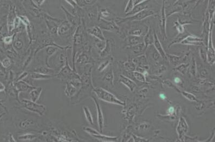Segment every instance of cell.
<instances>
[{
  "label": "cell",
  "instance_id": "36",
  "mask_svg": "<svg viewBox=\"0 0 215 142\" xmlns=\"http://www.w3.org/2000/svg\"><path fill=\"white\" fill-rule=\"evenodd\" d=\"M186 65L182 64V65H180L178 68H177V69L179 70L180 71H181L182 73H183L184 70L186 69Z\"/></svg>",
  "mask_w": 215,
  "mask_h": 142
},
{
  "label": "cell",
  "instance_id": "16",
  "mask_svg": "<svg viewBox=\"0 0 215 142\" xmlns=\"http://www.w3.org/2000/svg\"><path fill=\"white\" fill-rule=\"evenodd\" d=\"M88 32L91 34L97 37L98 39H99L100 40H102V41L105 40V37L103 35L102 31L99 27H94L93 28H90L88 30Z\"/></svg>",
  "mask_w": 215,
  "mask_h": 142
},
{
  "label": "cell",
  "instance_id": "23",
  "mask_svg": "<svg viewBox=\"0 0 215 142\" xmlns=\"http://www.w3.org/2000/svg\"><path fill=\"white\" fill-rule=\"evenodd\" d=\"M112 47V43L110 42V40H108L106 42V46L104 47L102 52L101 53V56L102 57H105L106 56L108 55L111 53Z\"/></svg>",
  "mask_w": 215,
  "mask_h": 142
},
{
  "label": "cell",
  "instance_id": "1",
  "mask_svg": "<svg viewBox=\"0 0 215 142\" xmlns=\"http://www.w3.org/2000/svg\"><path fill=\"white\" fill-rule=\"evenodd\" d=\"M93 91L96 94L98 99L106 103L120 106H125V105L124 102L120 100L114 95L102 88H93Z\"/></svg>",
  "mask_w": 215,
  "mask_h": 142
},
{
  "label": "cell",
  "instance_id": "33",
  "mask_svg": "<svg viewBox=\"0 0 215 142\" xmlns=\"http://www.w3.org/2000/svg\"><path fill=\"white\" fill-rule=\"evenodd\" d=\"M199 54H200L201 58L205 61L207 59V52L205 50V49H203V48H201L200 49V50H199Z\"/></svg>",
  "mask_w": 215,
  "mask_h": 142
},
{
  "label": "cell",
  "instance_id": "39",
  "mask_svg": "<svg viewBox=\"0 0 215 142\" xmlns=\"http://www.w3.org/2000/svg\"><path fill=\"white\" fill-rule=\"evenodd\" d=\"M148 1V0H134L135 6V5H137V4L142 3V2H145V1Z\"/></svg>",
  "mask_w": 215,
  "mask_h": 142
},
{
  "label": "cell",
  "instance_id": "25",
  "mask_svg": "<svg viewBox=\"0 0 215 142\" xmlns=\"http://www.w3.org/2000/svg\"><path fill=\"white\" fill-rule=\"evenodd\" d=\"M145 49H146V47H145V44L143 42L140 43V44L132 46L133 51V52L135 53H141Z\"/></svg>",
  "mask_w": 215,
  "mask_h": 142
},
{
  "label": "cell",
  "instance_id": "35",
  "mask_svg": "<svg viewBox=\"0 0 215 142\" xmlns=\"http://www.w3.org/2000/svg\"><path fill=\"white\" fill-rule=\"evenodd\" d=\"M3 67H5V68H7V67H9L10 65H11V61L8 58H6L3 61Z\"/></svg>",
  "mask_w": 215,
  "mask_h": 142
},
{
  "label": "cell",
  "instance_id": "45",
  "mask_svg": "<svg viewBox=\"0 0 215 142\" xmlns=\"http://www.w3.org/2000/svg\"><path fill=\"white\" fill-rule=\"evenodd\" d=\"M177 1H178V0H177Z\"/></svg>",
  "mask_w": 215,
  "mask_h": 142
},
{
  "label": "cell",
  "instance_id": "41",
  "mask_svg": "<svg viewBox=\"0 0 215 142\" xmlns=\"http://www.w3.org/2000/svg\"><path fill=\"white\" fill-rule=\"evenodd\" d=\"M159 98H160L161 99H162V100H165L166 98V97L165 95L164 94L161 93V94H159Z\"/></svg>",
  "mask_w": 215,
  "mask_h": 142
},
{
  "label": "cell",
  "instance_id": "21",
  "mask_svg": "<svg viewBox=\"0 0 215 142\" xmlns=\"http://www.w3.org/2000/svg\"><path fill=\"white\" fill-rule=\"evenodd\" d=\"M83 112H84V114H85V116L86 119L87 121V122L91 125H93V124H94V122H93V117H92V115L89 109L87 106H83Z\"/></svg>",
  "mask_w": 215,
  "mask_h": 142
},
{
  "label": "cell",
  "instance_id": "32",
  "mask_svg": "<svg viewBox=\"0 0 215 142\" xmlns=\"http://www.w3.org/2000/svg\"><path fill=\"white\" fill-rule=\"evenodd\" d=\"M175 26L176 27L177 31L179 32V33H183L184 32V26L178 21L175 22Z\"/></svg>",
  "mask_w": 215,
  "mask_h": 142
},
{
  "label": "cell",
  "instance_id": "28",
  "mask_svg": "<svg viewBox=\"0 0 215 142\" xmlns=\"http://www.w3.org/2000/svg\"><path fill=\"white\" fill-rule=\"evenodd\" d=\"M133 76L135 77V79L137 80L138 81L141 82H144L145 81V76L142 74H141V73L135 71V72L133 73Z\"/></svg>",
  "mask_w": 215,
  "mask_h": 142
},
{
  "label": "cell",
  "instance_id": "5",
  "mask_svg": "<svg viewBox=\"0 0 215 142\" xmlns=\"http://www.w3.org/2000/svg\"><path fill=\"white\" fill-rule=\"evenodd\" d=\"M166 14L165 11V0H163V5L160 9L159 15V25L160 28V33L162 35L163 40L167 39L166 33Z\"/></svg>",
  "mask_w": 215,
  "mask_h": 142
},
{
  "label": "cell",
  "instance_id": "2",
  "mask_svg": "<svg viewBox=\"0 0 215 142\" xmlns=\"http://www.w3.org/2000/svg\"><path fill=\"white\" fill-rule=\"evenodd\" d=\"M156 15V13L151 8H146L144 9L143 11L139 12L137 14H134L131 16L125 17L124 18L118 17L117 18L118 22L119 23H122V22H125L126 21H141L143 20L146 19V17L155 16Z\"/></svg>",
  "mask_w": 215,
  "mask_h": 142
},
{
  "label": "cell",
  "instance_id": "3",
  "mask_svg": "<svg viewBox=\"0 0 215 142\" xmlns=\"http://www.w3.org/2000/svg\"><path fill=\"white\" fill-rule=\"evenodd\" d=\"M21 103L27 110L38 114L40 116L44 115L46 111V108L44 105L38 104L32 101L23 99L21 101Z\"/></svg>",
  "mask_w": 215,
  "mask_h": 142
},
{
  "label": "cell",
  "instance_id": "37",
  "mask_svg": "<svg viewBox=\"0 0 215 142\" xmlns=\"http://www.w3.org/2000/svg\"><path fill=\"white\" fill-rule=\"evenodd\" d=\"M101 14L103 15V17H109L111 13L107 10H105V11H104L101 12Z\"/></svg>",
  "mask_w": 215,
  "mask_h": 142
},
{
  "label": "cell",
  "instance_id": "22",
  "mask_svg": "<svg viewBox=\"0 0 215 142\" xmlns=\"http://www.w3.org/2000/svg\"><path fill=\"white\" fill-rule=\"evenodd\" d=\"M34 71L36 72V73H41L42 74H45V75H53L54 74V70L50 69L47 67H40V68L36 69Z\"/></svg>",
  "mask_w": 215,
  "mask_h": 142
},
{
  "label": "cell",
  "instance_id": "4",
  "mask_svg": "<svg viewBox=\"0 0 215 142\" xmlns=\"http://www.w3.org/2000/svg\"><path fill=\"white\" fill-rule=\"evenodd\" d=\"M81 86V78L70 80L66 84L64 92L67 97L72 98L77 93Z\"/></svg>",
  "mask_w": 215,
  "mask_h": 142
},
{
  "label": "cell",
  "instance_id": "19",
  "mask_svg": "<svg viewBox=\"0 0 215 142\" xmlns=\"http://www.w3.org/2000/svg\"><path fill=\"white\" fill-rule=\"evenodd\" d=\"M127 41H128L129 44L130 45L134 46L135 45L143 43V40L142 39L141 36L130 35V36L127 38Z\"/></svg>",
  "mask_w": 215,
  "mask_h": 142
},
{
  "label": "cell",
  "instance_id": "9",
  "mask_svg": "<svg viewBox=\"0 0 215 142\" xmlns=\"http://www.w3.org/2000/svg\"><path fill=\"white\" fill-rule=\"evenodd\" d=\"M182 44L192 45H201L203 44V40L198 36H195L192 34L188 35L182 40Z\"/></svg>",
  "mask_w": 215,
  "mask_h": 142
},
{
  "label": "cell",
  "instance_id": "30",
  "mask_svg": "<svg viewBox=\"0 0 215 142\" xmlns=\"http://www.w3.org/2000/svg\"><path fill=\"white\" fill-rule=\"evenodd\" d=\"M133 61L136 63H138V64H146V63H147L146 57L145 56H139L138 57L135 58Z\"/></svg>",
  "mask_w": 215,
  "mask_h": 142
},
{
  "label": "cell",
  "instance_id": "42",
  "mask_svg": "<svg viewBox=\"0 0 215 142\" xmlns=\"http://www.w3.org/2000/svg\"><path fill=\"white\" fill-rule=\"evenodd\" d=\"M11 42V37H7L5 39V42L7 44L10 43Z\"/></svg>",
  "mask_w": 215,
  "mask_h": 142
},
{
  "label": "cell",
  "instance_id": "11",
  "mask_svg": "<svg viewBox=\"0 0 215 142\" xmlns=\"http://www.w3.org/2000/svg\"><path fill=\"white\" fill-rule=\"evenodd\" d=\"M153 34H154V42H153V44L154 45L156 50L159 52L160 56L163 58L167 59H168L167 55H166L165 52L164 50L162 45L161 44L160 40L158 38V36L155 31L153 32Z\"/></svg>",
  "mask_w": 215,
  "mask_h": 142
},
{
  "label": "cell",
  "instance_id": "31",
  "mask_svg": "<svg viewBox=\"0 0 215 142\" xmlns=\"http://www.w3.org/2000/svg\"><path fill=\"white\" fill-rule=\"evenodd\" d=\"M110 61H109V60L106 61L105 62H103L98 67V71H102L106 69V68L108 67V65L110 64Z\"/></svg>",
  "mask_w": 215,
  "mask_h": 142
},
{
  "label": "cell",
  "instance_id": "24",
  "mask_svg": "<svg viewBox=\"0 0 215 142\" xmlns=\"http://www.w3.org/2000/svg\"><path fill=\"white\" fill-rule=\"evenodd\" d=\"M37 136L35 134H24L20 135L19 137V139L21 140H23V141H30V140H33L34 139H35Z\"/></svg>",
  "mask_w": 215,
  "mask_h": 142
},
{
  "label": "cell",
  "instance_id": "27",
  "mask_svg": "<svg viewBox=\"0 0 215 142\" xmlns=\"http://www.w3.org/2000/svg\"><path fill=\"white\" fill-rule=\"evenodd\" d=\"M103 78H104V80L106 82H108L111 84H113V75L112 70L106 73L105 76H104Z\"/></svg>",
  "mask_w": 215,
  "mask_h": 142
},
{
  "label": "cell",
  "instance_id": "13",
  "mask_svg": "<svg viewBox=\"0 0 215 142\" xmlns=\"http://www.w3.org/2000/svg\"><path fill=\"white\" fill-rule=\"evenodd\" d=\"M147 1H145V2H144L142 3H139L136 5L135 6H134L133 8L131 11L128 13L127 14H126V16H131V15H132L134 14H137L139 12L143 11L144 9L146 8H149V6H148V3H147Z\"/></svg>",
  "mask_w": 215,
  "mask_h": 142
},
{
  "label": "cell",
  "instance_id": "43",
  "mask_svg": "<svg viewBox=\"0 0 215 142\" xmlns=\"http://www.w3.org/2000/svg\"><path fill=\"white\" fill-rule=\"evenodd\" d=\"M204 1H205V0H197V1L196 2V4H195V7H194V8H195V7H196L197 6H198L199 4V3H201V2Z\"/></svg>",
  "mask_w": 215,
  "mask_h": 142
},
{
  "label": "cell",
  "instance_id": "29",
  "mask_svg": "<svg viewBox=\"0 0 215 142\" xmlns=\"http://www.w3.org/2000/svg\"><path fill=\"white\" fill-rule=\"evenodd\" d=\"M182 94H183V95L185 98H186L189 100L192 101H197V99H196V97L195 96V95H193V94H191L190 93L183 92H182Z\"/></svg>",
  "mask_w": 215,
  "mask_h": 142
},
{
  "label": "cell",
  "instance_id": "6",
  "mask_svg": "<svg viewBox=\"0 0 215 142\" xmlns=\"http://www.w3.org/2000/svg\"><path fill=\"white\" fill-rule=\"evenodd\" d=\"M83 130L87 132L88 134H91L92 136L95 138L96 139H98L103 142H114L117 139V137H111L105 136L104 134H100V132L94 130L93 128L88 127H85Z\"/></svg>",
  "mask_w": 215,
  "mask_h": 142
},
{
  "label": "cell",
  "instance_id": "17",
  "mask_svg": "<svg viewBox=\"0 0 215 142\" xmlns=\"http://www.w3.org/2000/svg\"><path fill=\"white\" fill-rule=\"evenodd\" d=\"M35 88V87L31 86L29 84L20 80L17 84V88L19 92H26Z\"/></svg>",
  "mask_w": 215,
  "mask_h": 142
},
{
  "label": "cell",
  "instance_id": "12",
  "mask_svg": "<svg viewBox=\"0 0 215 142\" xmlns=\"http://www.w3.org/2000/svg\"><path fill=\"white\" fill-rule=\"evenodd\" d=\"M119 80L122 84H124L125 86L127 87L131 92H133L135 87H137V84L132 80L125 76H119Z\"/></svg>",
  "mask_w": 215,
  "mask_h": 142
},
{
  "label": "cell",
  "instance_id": "14",
  "mask_svg": "<svg viewBox=\"0 0 215 142\" xmlns=\"http://www.w3.org/2000/svg\"><path fill=\"white\" fill-rule=\"evenodd\" d=\"M151 28H149L146 33L144 37L143 43L145 44L146 49L149 47L150 45L153 44L154 42V34Z\"/></svg>",
  "mask_w": 215,
  "mask_h": 142
},
{
  "label": "cell",
  "instance_id": "20",
  "mask_svg": "<svg viewBox=\"0 0 215 142\" xmlns=\"http://www.w3.org/2000/svg\"><path fill=\"white\" fill-rule=\"evenodd\" d=\"M34 125V121L31 119H26L22 120L19 123L20 128L22 129H26L32 127Z\"/></svg>",
  "mask_w": 215,
  "mask_h": 142
},
{
  "label": "cell",
  "instance_id": "18",
  "mask_svg": "<svg viewBox=\"0 0 215 142\" xmlns=\"http://www.w3.org/2000/svg\"><path fill=\"white\" fill-rule=\"evenodd\" d=\"M30 76L32 78H33L34 80H48L53 77V76L51 75H45L41 73H36L35 71L31 73Z\"/></svg>",
  "mask_w": 215,
  "mask_h": 142
},
{
  "label": "cell",
  "instance_id": "34",
  "mask_svg": "<svg viewBox=\"0 0 215 142\" xmlns=\"http://www.w3.org/2000/svg\"><path fill=\"white\" fill-rule=\"evenodd\" d=\"M167 58H169V60H170L171 62H178L179 61V58H180V57H178V56L172 55H168V56H167Z\"/></svg>",
  "mask_w": 215,
  "mask_h": 142
},
{
  "label": "cell",
  "instance_id": "7",
  "mask_svg": "<svg viewBox=\"0 0 215 142\" xmlns=\"http://www.w3.org/2000/svg\"><path fill=\"white\" fill-rule=\"evenodd\" d=\"M57 77L59 79L72 80L74 79H80V77L75 73L73 70L71 69L68 65L63 68L57 75Z\"/></svg>",
  "mask_w": 215,
  "mask_h": 142
},
{
  "label": "cell",
  "instance_id": "15",
  "mask_svg": "<svg viewBox=\"0 0 215 142\" xmlns=\"http://www.w3.org/2000/svg\"><path fill=\"white\" fill-rule=\"evenodd\" d=\"M42 92L41 87H35L31 89L29 93V96L30 98V100L36 103L38 100Z\"/></svg>",
  "mask_w": 215,
  "mask_h": 142
},
{
  "label": "cell",
  "instance_id": "10",
  "mask_svg": "<svg viewBox=\"0 0 215 142\" xmlns=\"http://www.w3.org/2000/svg\"><path fill=\"white\" fill-rule=\"evenodd\" d=\"M188 124L183 117H181L179 119V122L177 128V131L180 138H181L188 131Z\"/></svg>",
  "mask_w": 215,
  "mask_h": 142
},
{
  "label": "cell",
  "instance_id": "8",
  "mask_svg": "<svg viewBox=\"0 0 215 142\" xmlns=\"http://www.w3.org/2000/svg\"><path fill=\"white\" fill-rule=\"evenodd\" d=\"M92 99L94 101V103L95 105V107L97 109V118H98V124L99 128V131L100 132H102L104 126V115L102 113L101 106L100 105L98 100L95 96L93 95L92 96Z\"/></svg>",
  "mask_w": 215,
  "mask_h": 142
},
{
  "label": "cell",
  "instance_id": "44",
  "mask_svg": "<svg viewBox=\"0 0 215 142\" xmlns=\"http://www.w3.org/2000/svg\"><path fill=\"white\" fill-rule=\"evenodd\" d=\"M5 86H4L3 84H2V83H1V82H0V92L3 91V90L5 89Z\"/></svg>",
  "mask_w": 215,
  "mask_h": 142
},
{
  "label": "cell",
  "instance_id": "40",
  "mask_svg": "<svg viewBox=\"0 0 215 142\" xmlns=\"http://www.w3.org/2000/svg\"><path fill=\"white\" fill-rule=\"evenodd\" d=\"M174 82L176 83V84H179L180 82H181V80H180V78H179V77H175L174 79Z\"/></svg>",
  "mask_w": 215,
  "mask_h": 142
},
{
  "label": "cell",
  "instance_id": "38",
  "mask_svg": "<svg viewBox=\"0 0 215 142\" xmlns=\"http://www.w3.org/2000/svg\"><path fill=\"white\" fill-rule=\"evenodd\" d=\"M174 112V108L173 106H171L168 108V113L170 114H172Z\"/></svg>",
  "mask_w": 215,
  "mask_h": 142
},
{
  "label": "cell",
  "instance_id": "26",
  "mask_svg": "<svg viewBox=\"0 0 215 142\" xmlns=\"http://www.w3.org/2000/svg\"><path fill=\"white\" fill-rule=\"evenodd\" d=\"M135 6L134 0H128L127 4L125 8L124 12L125 14H127L132 10Z\"/></svg>",
  "mask_w": 215,
  "mask_h": 142
}]
</instances>
